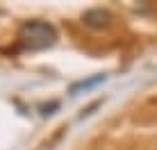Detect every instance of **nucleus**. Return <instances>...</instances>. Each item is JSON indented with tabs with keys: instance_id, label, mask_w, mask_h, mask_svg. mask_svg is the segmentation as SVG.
<instances>
[{
	"instance_id": "nucleus-1",
	"label": "nucleus",
	"mask_w": 157,
	"mask_h": 150,
	"mask_svg": "<svg viewBox=\"0 0 157 150\" xmlns=\"http://www.w3.org/2000/svg\"><path fill=\"white\" fill-rule=\"evenodd\" d=\"M18 41L25 50H46V48L55 46L57 32L46 21H28L18 30Z\"/></svg>"
},
{
	"instance_id": "nucleus-2",
	"label": "nucleus",
	"mask_w": 157,
	"mask_h": 150,
	"mask_svg": "<svg viewBox=\"0 0 157 150\" xmlns=\"http://www.w3.org/2000/svg\"><path fill=\"white\" fill-rule=\"evenodd\" d=\"M82 21L89 28H96V30H102V28H109L112 23V14L105 12V9H89V12H84Z\"/></svg>"
}]
</instances>
